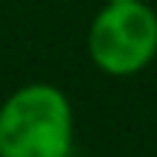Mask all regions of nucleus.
<instances>
[{
    "label": "nucleus",
    "mask_w": 157,
    "mask_h": 157,
    "mask_svg": "<svg viewBox=\"0 0 157 157\" xmlns=\"http://www.w3.org/2000/svg\"><path fill=\"white\" fill-rule=\"evenodd\" d=\"M73 108L58 87L32 82L0 105V157H70Z\"/></svg>",
    "instance_id": "nucleus-1"
},
{
    "label": "nucleus",
    "mask_w": 157,
    "mask_h": 157,
    "mask_svg": "<svg viewBox=\"0 0 157 157\" xmlns=\"http://www.w3.org/2000/svg\"><path fill=\"white\" fill-rule=\"evenodd\" d=\"M93 64L108 76H134L157 56V15L143 0L105 3L87 32Z\"/></svg>",
    "instance_id": "nucleus-2"
},
{
    "label": "nucleus",
    "mask_w": 157,
    "mask_h": 157,
    "mask_svg": "<svg viewBox=\"0 0 157 157\" xmlns=\"http://www.w3.org/2000/svg\"><path fill=\"white\" fill-rule=\"evenodd\" d=\"M105 3H122V0H105Z\"/></svg>",
    "instance_id": "nucleus-3"
}]
</instances>
